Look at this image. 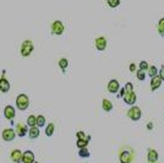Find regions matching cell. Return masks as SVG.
Returning a JSON list of instances; mask_svg holds the SVG:
<instances>
[{
  "label": "cell",
  "mask_w": 164,
  "mask_h": 163,
  "mask_svg": "<svg viewBox=\"0 0 164 163\" xmlns=\"http://www.w3.org/2000/svg\"><path fill=\"white\" fill-rule=\"evenodd\" d=\"M30 106V98L27 95H19L16 98V107L20 110H26Z\"/></svg>",
  "instance_id": "6da1fadb"
},
{
  "label": "cell",
  "mask_w": 164,
  "mask_h": 163,
  "mask_svg": "<svg viewBox=\"0 0 164 163\" xmlns=\"http://www.w3.org/2000/svg\"><path fill=\"white\" fill-rule=\"evenodd\" d=\"M33 43L31 41H25L21 45V54L22 56H28L32 52H33Z\"/></svg>",
  "instance_id": "7a4b0ae2"
},
{
  "label": "cell",
  "mask_w": 164,
  "mask_h": 163,
  "mask_svg": "<svg viewBox=\"0 0 164 163\" xmlns=\"http://www.w3.org/2000/svg\"><path fill=\"white\" fill-rule=\"evenodd\" d=\"M141 115H142V112H141V109L138 108V107H135V106H132L129 110H127V117L131 119V120H138L140 118H141Z\"/></svg>",
  "instance_id": "3957f363"
},
{
  "label": "cell",
  "mask_w": 164,
  "mask_h": 163,
  "mask_svg": "<svg viewBox=\"0 0 164 163\" xmlns=\"http://www.w3.org/2000/svg\"><path fill=\"white\" fill-rule=\"evenodd\" d=\"M64 30H65V27H64L61 21H54L53 22V25H52V33L53 34L60 36V34H62Z\"/></svg>",
  "instance_id": "277c9868"
},
{
  "label": "cell",
  "mask_w": 164,
  "mask_h": 163,
  "mask_svg": "<svg viewBox=\"0 0 164 163\" xmlns=\"http://www.w3.org/2000/svg\"><path fill=\"white\" fill-rule=\"evenodd\" d=\"M123 98H124L125 103H126V104H129V106L135 104V103H136V100H137L136 93H135L134 91H131V92H126V93H125V96H124Z\"/></svg>",
  "instance_id": "5b68a950"
},
{
  "label": "cell",
  "mask_w": 164,
  "mask_h": 163,
  "mask_svg": "<svg viewBox=\"0 0 164 163\" xmlns=\"http://www.w3.org/2000/svg\"><path fill=\"white\" fill-rule=\"evenodd\" d=\"M2 136H3L4 141L10 142V141H12V140L15 139L16 132H15V130H12V129H5V130L3 131V134H2Z\"/></svg>",
  "instance_id": "8992f818"
},
{
  "label": "cell",
  "mask_w": 164,
  "mask_h": 163,
  "mask_svg": "<svg viewBox=\"0 0 164 163\" xmlns=\"http://www.w3.org/2000/svg\"><path fill=\"white\" fill-rule=\"evenodd\" d=\"M120 90V85L118 80H110L108 82V91L110 93H116Z\"/></svg>",
  "instance_id": "52a82bcc"
},
{
  "label": "cell",
  "mask_w": 164,
  "mask_h": 163,
  "mask_svg": "<svg viewBox=\"0 0 164 163\" xmlns=\"http://www.w3.org/2000/svg\"><path fill=\"white\" fill-rule=\"evenodd\" d=\"M16 135H19L20 137H23V136H26L27 135V132H28V129H27V125H25V124H22V123H19V124H16Z\"/></svg>",
  "instance_id": "ba28073f"
},
{
  "label": "cell",
  "mask_w": 164,
  "mask_h": 163,
  "mask_svg": "<svg viewBox=\"0 0 164 163\" xmlns=\"http://www.w3.org/2000/svg\"><path fill=\"white\" fill-rule=\"evenodd\" d=\"M4 115H5L6 119L12 120V119L15 118V115H16V113H15V108H14L12 106H6L5 109H4Z\"/></svg>",
  "instance_id": "9c48e42d"
},
{
  "label": "cell",
  "mask_w": 164,
  "mask_h": 163,
  "mask_svg": "<svg viewBox=\"0 0 164 163\" xmlns=\"http://www.w3.org/2000/svg\"><path fill=\"white\" fill-rule=\"evenodd\" d=\"M119 159H120L121 163H131V161H132V154H131V152H129V151H123V152L120 153V156H119Z\"/></svg>",
  "instance_id": "30bf717a"
},
{
  "label": "cell",
  "mask_w": 164,
  "mask_h": 163,
  "mask_svg": "<svg viewBox=\"0 0 164 163\" xmlns=\"http://www.w3.org/2000/svg\"><path fill=\"white\" fill-rule=\"evenodd\" d=\"M0 91L6 93L10 91V82L5 78V77H2L0 78Z\"/></svg>",
  "instance_id": "8fae6325"
},
{
  "label": "cell",
  "mask_w": 164,
  "mask_h": 163,
  "mask_svg": "<svg viewBox=\"0 0 164 163\" xmlns=\"http://www.w3.org/2000/svg\"><path fill=\"white\" fill-rule=\"evenodd\" d=\"M34 161V153L32 151H26L22 153V162L23 163H32Z\"/></svg>",
  "instance_id": "7c38bea8"
},
{
  "label": "cell",
  "mask_w": 164,
  "mask_h": 163,
  "mask_svg": "<svg viewBox=\"0 0 164 163\" xmlns=\"http://www.w3.org/2000/svg\"><path fill=\"white\" fill-rule=\"evenodd\" d=\"M160 85H162V80H160V77L158 75L152 77V80H151V90L152 91H155L157 89H159Z\"/></svg>",
  "instance_id": "4fadbf2b"
},
{
  "label": "cell",
  "mask_w": 164,
  "mask_h": 163,
  "mask_svg": "<svg viewBox=\"0 0 164 163\" xmlns=\"http://www.w3.org/2000/svg\"><path fill=\"white\" fill-rule=\"evenodd\" d=\"M96 48L98 49V50H104L105 48H107V39L104 38V37H98L97 39H96Z\"/></svg>",
  "instance_id": "5bb4252c"
},
{
  "label": "cell",
  "mask_w": 164,
  "mask_h": 163,
  "mask_svg": "<svg viewBox=\"0 0 164 163\" xmlns=\"http://www.w3.org/2000/svg\"><path fill=\"white\" fill-rule=\"evenodd\" d=\"M158 157H159V154H158V152L155 151V150H148V152H147V159H148V162H157L158 161Z\"/></svg>",
  "instance_id": "9a60e30c"
},
{
  "label": "cell",
  "mask_w": 164,
  "mask_h": 163,
  "mask_svg": "<svg viewBox=\"0 0 164 163\" xmlns=\"http://www.w3.org/2000/svg\"><path fill=\"white\" fill-rule=\"evenodd\" d=\"M22 153L23 152H21L20 150H14L11 152V159L14 162H16V163H20L22 161Z\"/></svg>",
  "instance_id": "2e32d148"
},
{
  "label": "cell",
  "mask_w": 164,
  "mask_h": 163,
  "mask_svg": "<svg viewBox=\"0 0 164 163\" xmlns=\"http://www.w3.org/2000/svg\"><path fill=\"white\" fill-rule=\"evenodd\" d=\"M30 139H37L39 136V128L38 126H33V128H30V132H27Z\"/></svg>",
  "instance_id": "e0dca14e"
},
{
  "label": "cell",
  "mask_w": 164,
  "mask_h": 163,
  "mask_svg": "<svg viewBox=\"0 0 164 163\" xmlns=\"http://www.w3.org/2000/svg\"><path fill=\"white\" fill-rule=\"evenodd\" d=\"M102 108L105 110V112H110L113 109V104L109 100H103L102 101Z\"/></svg>",
  "instance_id": "ac0fdd59"
},
{
  "label": "cell",
  "mask_w": 164,
  "mask_h": 163,
  "mask_svg": "<svg viewBox=\"0 0 164 163\" xmlns=\"http://www.w3.org/2000/svg\"><path fill=\"white\" fill-rule=\"evenodd\" d=\"M36 125H37L38 128L44 126V125H45V118H44L43 115H38V117H36Z\"/></svg>",
  "instance_id": "d6986e66"
},
{
  "label": "cell",
  "mask_w": 164,
  "mask_h": 163,
  "mask_svg": "<svg viewBox=\"0 0 164 163\" xmlns=\"http://www.w3.org/2000/svg\"><path fill=\"white\" fill-rule=\"evenodd\" d=\"M76 136H77V140H87V141L91 140V136L90 135H86L84 131H77Z\"/></svg>",
  "instance_id": "ffe728a7"
},
{
  "label": "cell",
  "mask_w": 164,
  "mask_h": 163,
  "mask_svg": "<svg viewBox=\"0 0 164 163\" xmlns=\"http://www.w3.org/2000/svg\"><path fill=\"white\" fill-rule=\"evenodd\" d=\"M78 156H80V157H84V158H87V157H90V151L87 150V147L80 148V151H78Z\"/></svg>",
  "instance_id": "44dd1931"
},
{
  "label": "cell",
  "mask_w": 164,
  "mask_h": 163,
  "mask_svg": "<svg viewBox=\"0 0 164 163\" xmlns=\"http://www.w3.org/2000/svg\"><path fill=\"white\" fill-rule=\"evenodd\" d=\"M147 70H148V76L149 77H154V76L158 75V69L155 66H149Z\"/></svg>",
  "instance_id": "7402d4cb"
},
{
  "label": "cell",
  "mask_w": 164,
  "mask_h": 163,
  "mask_svg": "<svg viewBox=\"0 0 164 163\" xmlns=\"http://www.w3.org/2000/svg\"><path fill=\"white\" fill-rule=\"evenodd\" d=\"M54 129H55L54 124H53V123H50V124L45 128V135H47V136H52V135L54 134Z\"/></svg>",
  "instance_id": "603a6c76"
},
{
  "label": "cell",
  "mask_w": 164,
  "mask_h": 163,
  "mask_svg": "<svg viewBox=\"0 0 164 163\" xmlns=\"http://www.w3.org/2000/svg\"><path fill=\"white\" fill-rule=\"evenodd\" d=\"M27 125H28L30 128L37 126V125H36V117H34V115H30V117L27 118Z\"/></svg>",
  "instance_id": "cb8c5ba5"
},
{
  "label": "cell",
  "mask_w": 164,
  "mask_h": 163,
  "mask_svg": "<svg viewBox=\"0 0 164 163\" xmlns=\"http://www.w3.org/2000/svg\"><path fill=\"white\" fill-rule=\"evenodd\" d=\"M158 32L160 36H164V19H160L158 22Z\"/></svg>",
  "instance_id": "d4e9b609"
},
{
  "label": "cell",
  "mask_w": 164,
  "mask_h": 163,
  "mask_svg": "<svg viewBox=\"0 0 164 163\" xmlns=\"http://www.w3.org/2000/svg\"><path fill=\"white\" fill-rule=\"evenodd\" d=\"M67 65H69V61H67L66 59H60V60H59V66H60V69H61L62 71L66 70Z\"/></svg>",
  "instance_id": "484cf974"
},
{
  "label": "cell",
  "mask_w": 164,
  "mask_h": 163,
  "mask_svg": "<svg viewBox=\"0 0 164 163\" xmlns=\"http://www.w3.org/2000/svg\"><path fill=\"white\" fill-rule=\"evenodd\" d=\"M88 142L90 141H87V140H77V147L78 148H84V147H87V145H88Z\"/></svg>",
  "instance_id": "4316f807"
},
{
  "label": "cell",
  "mask_w": 164,
  "mask_h": 163,
  "mask_svg": "<svg viewBox=\"0 0 164 163\" xmlns=\"http://www.w3.org/2000/svg\"><path fill=\"white\" fill-rule=\"evenodd\" d=\"M107 3L110 8H118L120 5V0H107Z\"/></svg>",
  "instance_id": "83f0119b"
},
{
  "label": "cell",
  "mask_w": 164,
  "mask_h": 163,
  "mask_svg": "<svg viewBox=\"0 0 164 163\" xmlns=\"http://www.w3.org/2000/svg\"><path fill=\"white\" fill-rule=\"evenodd\" d=\"M137 78H138L140 81H143V80L146 78V74H144L143 70H138V71H137Z\"/></svg>",
  "instance_id": "f1b7e54d"
},
{
  "label": "cell",
  "mask_w": 164,
  "mask_h": 163,
  "mask_svg": "<svg viewBox=\"0 0 164 163\" xmlns=\"http://www.w3.org/2000/svg\"><path fill=\"white\" fill-rule=\"evenodd\" d=\"M138 66H140V70H143V71H144V70H147V69L149 67L148 63H147V61H144V60H143V61H141Z\"/></svg>",
  "instance_id": "f546056e"
},
{
  "label": "cell",
  "mask_w": 164,
  "mask_h": 163,
  "mask_svg": "<svg viewBox=\"0 0 164 163\" xmlns=\"http://www.w3.org/2000/svg\"><path fill=\"white\" fill-rule=\"evenodd\" d=\"M124 89H125L126 92H131V91H134V85L131 82H126V85H125Z\"/></svg>",
  "instance_id": "4dcf8cb0"
},
{
  "label": "cell",
  "mask_w": 164,
  "mask_h": 163,
  "mask_svg": "<svg viewBox=\"0 0 164 163\" xmlns=\"http://www.w3.org/2000/svg\"><path fill=\"white\" fill-rule=\"evenodd\" d=\"M158 76L160 77V80H162V81H164V66H162V67H160V70L158 71Z\"/></svg>",
  "instance_id": "1f68e13d"
},
{
  "label": "cell",
  "mask_w": 164,
  "mask_h": 163,
  "mask_svg": "<svg viewBox=\"0 0 164 163\" xmlns=\"http://www.w3.org/2000/svg\"><path fill=\"white\" fill-rule=\"evenodd\" d=\"M118 92H119V95H118V98H121V97H124V96H125V93H126L125 89H121V90H119Z\"/></svg>",
  "instance_id": "d6a6232c"
},
{
  "label": "cell",
  "mask_w": 164,
  "mask_h": 163,
  "mask_svg": "<svg viewBox=\"0 0 164 163\" xmlns=\"http://www.w3.org/2000/svg\"><path fill=\"white\" fill-rule=\"evenodd\" d=\"M129 69H130V71H131V72H134V71L136 70V65H135L134 63H131V64H130V66H129Z\"/></svg>",
  "instance_id": "836d02e7"
},
{
  "label": "cell",
  "mask_w": 164,
  "mask_h": 163,
  "mask_svg": "<svg viewBox=\"0 0 164 163\" xmlns=\"http://www.w3.org/2000/svg\"><path fill=\"white\" fill-rule=\"evenodd\" d=\"M147 129H149V130H151V129H153V124H152V123H148V125H147Z\"/></svg>",
  "instance_id": "e575fe53"
},
{
  "label": "cell",
  "mask_w": 164,
  "mask_h": 163,
  "mask_svg": "<svg viewBox=\"0 0 164 163\" xmlns=\"http://www.w3.org/2000/svg\"><path fill=\"white\" fill-rule=\"evenodd\" d=\"M32 163H38V162H36V161H33V162H32Z\"/></svg>",
  "instance_id": "d590c367"
},
{
  "label": "cell",
  "mask_w": 164,
  "mask_h": 163,
  "mask_svg": "<svg viewBox=\"0 0 164 163\" xmlns=\"http://www.w3.org/2000/svg\"><path fill=\"white\" fill-rule=\"evenodd\" d=\"M149 163H157V162H149Z\"/></svg>",
  "instance_id": "8d00e7d4"
}]
</instances>
